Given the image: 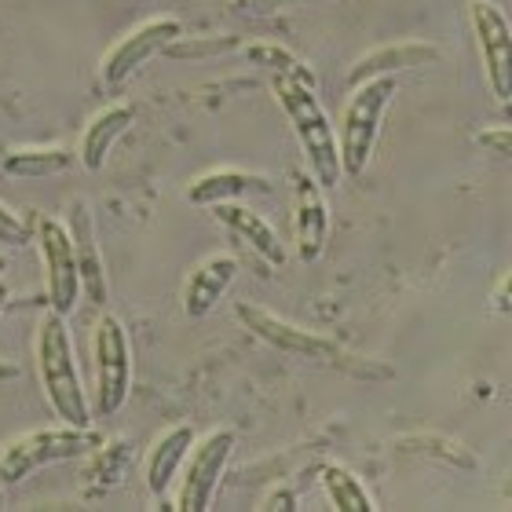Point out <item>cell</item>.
Returning a JSON list of instances; mask_svg holds the SVG:
<instances>
[{"mask_svg":"<svg viewBox=\"0 0 512 512\" xmlns=\"http://www.w3.org/2000/svg\"><path fill=\"white\" fill-rule=\"evenodd\" d=\"M37 370H41V388L52 403L55 417L70 428L92 425V406L81 388V374L74 363V341L66 330V315L52 311L44 315L41 333H37Z\"/></svg>","mask_w":512,"mask_h":512,"instance_id":"obj_1","label":"cell"},{"mask_svg":"<svg viewBox=\"0 0 512 512\" xmlns=\"http://www.w3.org/2000/svg\"><path fill=\"white\" fill-rule=\"evenodd\" d=\"M275 96L286 110L289 125L297 132L304 158H308V172L315 176L322 191H333L341 183V154H337V132H333L326 110H322L315 88L297 81V77L275 74Z\"/></svg>","mask_w":512,"mask_h":512,"instance_id":"obj_2","label":"cell"},{"mask_svg":"<svg viewBox=\"0 0 512 512\" xmlns=\"http://www.w3.org/2000/svg\"><path fill=\"white\" fill-rule=\"evenodd\" d=\"M395 96V77H374L352 88V99L344 107L341 136H337V154H341L344 176H363L374 154L377 132L388 103Z\"/></svg>","mask_w":512,"mask_h":512,"instance_id":"obj_3","label":"cell"},{"mask_svg":"<svg viewBox=\"0 0 512 512\" xmlns=\"http://www.w3.org/2000/svg\"><path fill=\"white\" fill-rule=\"evenodd\" d=\"M103 439L88 428H37V432H26V436L11 439L4 454H0V487H15L22 483L30 472L44 469V465H55V461H70L85 450H96Z\"/></svg>","mask_w":512,"mask_h":512,"instance_id":"obj_4","label":"cell"},{"mask_svg":"<svg viewBox=\"0 0 512 512\" xmlns=\"http://www.w3.org/2000/svg\"><path fill=\"white\" fill-rule=\"evenodd\" d=\"M92 359H96V417H114L132 388V344L121 319L103 315L96 322Z\"/></svg>","mask_w":512,"mask_h":512,"instance_id":"obj_5","label":"cell"},{"mask_svg":"<svg viewBox=\"0 0 512 512\" xmlns=\"http://www.w3.org/2000/svg\"><path fill=\"white\" fill-rule=\"evenodd\" d=\"M33 235H37V249H41L48 308L59 311V315H74L77 297H81V278H77L70 231L52 216H33Z\"/></svg>","mask_w":512,"mask_h":512,"instance_id":"obj_6","label":"cell"},{"mask_svg":"<svg viewBox=\"0 0 512 512\" xmlns=\"http://www.w3.org/2000/svg\"><path fill=\"white\" fill-rule=\"evenodd\" d=\"M235 432L231 428H216L198 443L194 450H187L183 458V483L176 494V509L180 512H205L213 505L216 483L224 476L231 450H235Z\"/></svg>","mask_w":512,"mask_h":512,"instance_id":"obj_7","label":"cell"},{"mask_svg":"<svg viewBox=\"0 0 512 512\" xmlns=\"http://www.w3.org/2000/svg\"><path fill=\"white\" fill-rule=\"evenodd\" d=\"M235 319L242 322L253 337H260L264 344H271V348H278V352H286V355H297V359H319V363H341L344 359L341 344L337 341L322 337V333L300 330V326H293V322L278 319L275 311L256 308V304H246V300H238L235 304Z\"/></svg>","mask_w":512,"mask_h":512,"instance_id":"obj_8","label":"cell"},{"mask_svg":"<svg viewBox=\"0 0 512 512\" xmlns=\"http://www.w3.org/2000/svg\"><path fill=\"white\" fill-rule=\"evenodd\" d=\"M469 19H472V33H476V44H480V59H483L487 85H491V92H494L498 103H509V96H512V30H509V19H505L502 8L491 4V0H472Z\"/></svg>","mask_w":512,"mask_h":512,"instance_id":"obj_9","label":"cell"},{"mask_svg":"<svg viewBox=\"0 0 512 512\" xmlns=\"http://www.w3.org/2000/svg\"><path fill=\"white\" fill-rule=\"evenodd\" d=\"M176 37H183L180 19H150V22H143V26H136L128 37H121V41L110 48L103 66H99L103 85H121V81H128L139 66L147 63V59H154L158 52H165Z\"/></svg>","mask_w":512,"mask_h":512,"instance_id":"obj_10","label":"cell"},{"mask_svg":"<svg viewBox=\"0 0 512 512\" xmlns=\"http://www.w3.org/2000/svg\"><path fill=\"white\" fill-rule=\"evenodd\" d=\"M326 231H330V213L322 202V187L315 176H297L293 187V235H297V256L304 264L319 260L326 249Z\"/></svg>","mask_w":512,"mask_h":512,"instance_id":"obj_11","label":"cell"},{"mask_svg":"<svg viewBox=\"0 0 512 512\" xmlns=\"http://www.w3.org/2000/svg\"><path fill=\"white\" fill-rule=\"evenodd\" d=\"M66 231H70V242H74V260H77V278H81V293L92 304H107V271H103V256L96 246V231H92V216H88L85 202L70 205V216H66Z\"/></svg>","mask_w":512,"mask_h":512,"instance_id":"obj_12","label":"cell"},{"mask_svg":"<svg viewBox=\"0 0 512 512\" xmlns=\"http://www.w3.org/2000/svg\"><path fill=\"white\" fill-rule=\"evenodd\" d=\"M209 209H213L216 220H220L242 246L253 249L264 264H271V267L286 264V249L278 242L275 227L267 224L260 213H253V209H246V205H238V202H216V205H209Z\"/></svg>","mask_w":512,"mask_h":512,"instance_id":"obj_13","label":"cell"},{"mask_svg":"<svg viewBox=\"0 0 512 512\" xmlns=\"http://www.w3.org/2000/svg\"><path fill=\"white\" fill-rule=\"evenodd\" d=\"M238 275V260L235 256H209L202 264L194 267L191 278H187V286H183V315L187 319H205L209 311L220 304L231 282Z\"/></svg>","mask_w":512,"mask_h":512,"instance_id":"obj_14","label":"cell"},{"mask_svg":"<svg viewBox=\"0 0 512 512\" xmlns=\"http://www.w3.org/2000/svg\"><path fill=\"white\" fill-rule=\"evenodd\" d=\"M439 59L436 44H388V48H377V52L363 55L359 63L348 70V85H363V81H374V77H395L399 70H417V66H428Z\"/></svg>","mask_w":512,"mask_h":512,"instance_id":"obj_15","label":"cell"},{"mask_svg":"<svg viewBox=\"0 0 512 512\" xmlns=\"http://www.w3.org/2000/svg\"><path fill=\"white\" fill-rule=\"evenodd\" d=\"M128 125H132V107H125V103H114V107L99 110L96 118L88 121L85 136H81L77 161H81L88 172H99L103 165H107L110 147H114V143L125 136Z\"/></svg>","mask_w":512,"mask_h":512,"instance_id":"obj_16","label":"cell"},{"mask_svg":"<svg viewBox=\"0 0 512 512\" xmlns=\"http://www.w3.org/2000/svg\"><path fill=\"white\" fill-rule=\"evenodd\" d=\"M246 194H271V180L256 176V172H238V169H216L205 172L191 183V205H216V202H235Z\"/></svg>","mask_w":512,"mask_h":512,"instance_id":"obj_17","label":"cell"},{"mask_svg":"<svg viewBox=\"0 0 512 512\" xmlns=\"http://www.w3.org/2000/svg\"><path fill=\"white\" fill-rule=\"evenodd\" d=\"M191 447H194V432L187 425L169 428V432L150 447V454H147V491L154 494V498H161V494L169 491L172 476L180 472L183 458H187V450Z\"/></svg>","mask_w":512,"mask_h":512,"instance_id":"obj_18","label":"cell"},{"mask_svg":"<svg viewBox=\"0 0 512 512\" xmlns=\"http://www.w3.org/2000/svg\"><path fill=\"white\" fill-rule=\"evenodd\" d=\"M77 154L63 147H22L4 154V172L8 176H22V180H37V176H59L74 165Z\"/></svg>","mask_w":512,"mask_h":512,"instance_id":"obj_19","label":"cell"},{"mask_svg":"<svg viewBox=\"0 0 512 512\" xmlns=\"http://www.w3.org/2000/svg\"><path fill=\"white\" fill-rule=\"evenodd\" d=\"M322 487L330 494V502L337 512H374V498L366 491L359 476L352 469H344V465H326L322 469Z\"/></svg>","mask_w":512,"mask_h":512,"instance_id":"obj_20","label":"cell"},{"mask_svg":"<svg viewBox=\"0 0 512 512\" xmlns=\"http://www.w3.org/2000/svg\"><path fill=\"white\" fill-rule=\"evenodd\" d=\"M246 55L253 59V63L271 66V70H278V74L297 77V81H304V85L315 88V77H311V70H304V63H300L297 55L286 52V48H278V44H253V48H246Z\"/></svg>","mask_w":512,"mask_h":512,"instance_id":"obj_21","label":"cell"},{"mask_svg":"<svg viewBox=\"0 0 512 512\" xmlns=\"http://www.w3.org/2000/svg\"><path fill=\"white\" fill-rule=\"evenodd\" d=\"M403 450H417V454H428V458H443L447 465H461V469H472L476 458L461 450V443H450V439L439 436H414V443H399Z\"/></svg>","mask_w":512,"mask_h":512,"instance_id":"obj_22","label":"cell"},{"mask_svg":"<svg viewBox=\"0 0 512 512\" xmlns=\"http://www.w3.org/2000/svg\"><path fill=\"white\" fill-rule=\"evenodd\" d=\"M125 469H128V447L121 439H114V443H99L96 461H92L85 472H103V476H110V487H114V483H121ZM103 476H99V480H103Z\"/></svg>","mask_w":512,"mask_h":512,"instance_id":"obj_23","label":"cell"},{"mask_svg":"<svg viewBox=\"0 0 512 512\" xmlns=\"http://www.w3.org/2000/svg\"><path fill=\"white\" fill-rule=\"evenodd\" d=\"M231 48H238V41L235 37H213V41H202V44H187L183 41V37H176V41L169 44V48H165V52L169 55H176V59H187V55H191V59H198V55H209V52H231Z\"/></svg>","mask_w":512,"mask_h":512,"instance_id":"obj_24","label":"cell"},{"mask_svg":"<svg viewBox=\"0 0 512 512\" xmlns=\"http://www.w3.org/2000/svg\"><path fill=\"white\" fill-rule=\"evenodd\" d=\"M0 242L4 246H26L30 242V224L4 202H0Z\"/></svg>","mask_w":512,"mask_h":512,"instance_id":"obj_25","label":"cell"},{"mask_svg":"<svg viewBox=\"0 0 512 512\" xmlns=\"http://www.w3.org/2000/svg\"><path fill=\"white\" fill-rule=\"evenodd\" d=\"M300 4H322V0H231V8L242 15H267V11H286Z\"/></svg>","mask_w":512,"mask_h":512,"instance_id":"obj_26","label":"cell"},{"mask_svg":"<svg viewBox=\"0 0 512 512\" xmlns=\"http://www.w3.org/2000/svg\"><path fill=\"white\" fill-rule=\"evenodd\" d=\"M476 143H480L483 150H491V154H498V158H509L512 154V132L509 128H483L480 136H476Z\"/></svg>","mask_w":512,"mask_h":512,"instance_id":"obj_27","label":"cell"},{"mask_svg":"<svg viewBox=\"0 0 512 512\" xmlns=\"http://www.w3.org/2000/svg\"><path fill=\"white\" fill-rule=\"evenodd\" d=\"M260 509H297V498H293V494H271V498H267L264 505H260Z\"/></svg>","mask_w":512,"mask_h":512,"instance_id":"obj_28","label":"cell"},{"mask_svg":"<svg viewBox=\"0 0 512 512\" xmlns=\"http://www.w3.org/2000/svg\"><path fill=\"white\" fill-rule=\"evenodd\" d=\"M4 304H8V286L0 282V311H4Z\"/></svg>","mask_w":512,"mask_h":512,"instance_id":"obj_29","label":"cell"},{"mask_svg":"<svg viewBox=\"0 0 512 512\" xmlns=\"http://www.w3.org/2000/svg\"><path fill=\"white\" fill-rule=\"evenodd\" d=\"M4 271H8V260H4V256H0V275H4Z\"/></svg>","mask_w":512,"mask_h":512,"instance_id":"obj_30","label":"cell"}]
</instances>
